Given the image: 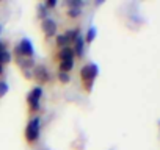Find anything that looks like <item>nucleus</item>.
I'll list each match as a JSON object with an SVG mask.
<instances>
[{"mask_svg":"<svg viewBox=\"0 0 160 150\" xmlns=\"http://www.w3.org/2000/svg\"><path fill=\"white\" fill-rule=\"evenodd\" d=\"M80 80H82V85H83V89L87 92H91L93 91V86H94V82L96 78L99 77V66L96 63H87L80 67Z\"/></svg>","mask_w":160,"mask_h":150,"instance_id":"f257e3e1","label":"nucleus"},{"mask_svg":"<svg viewBox=\"0 0 160 150\" xmlns=\"http://www.w3.org/2000/svg\"><path fill=\"white\" fill-rule=\"evenodd\" d=\"M42 120H41V116H32L30 120L27 122L25 125V130H24V138L27 141V144L30 145H35L39 138H41V130H42Z\"/></svg>","mask_w":160,"mask_h":150,"instance_id":"f03ea898","label":"nucleus"},{"mask_svg":"<svg viewBox=\"0 0 160 150\" xmlns=\"http://www.w3.org/2000/svg\"><path fill=\"white\" fill-rule=\"evenodd\" d=\"M42 94L44 89L42 86H33L28 92H27V105H28V111L32 116H36L41 111V100H42Z\"/></svg>","mask_w":160,"mask_h":150,"instance_id":"7ed1b4c3","label":"nucleus"},{"mask_svg":"<svg viewBox=\"0 0 160 150\" xmlns=\"http://www.w3.org/2000/svg\"><path fill=\"white\" fill-rule=\"evenodd\" d=\"M13 58L22 56V58H33L35 56V45L28 38H21V41L13 47Z\"/></svg>","mask_w":160,"mask_h":150,"instance_id":"20e7f679","label":"nucleus"},{"mask_svg":"<svg viewBox=\"0 0 160 150\" xmlns=\"http://www.w3.org/2000/svg\"><path fill=\"white\" fill-rule=\"evenodd\" d=\"M32 75H33V78L36 80L38 86H42V85H47L53 80L52 77V73L49 70V67L46 64H36L33 69H32Z\"/></svg>","mask_w":160,"mask_h":150,"instance_id":"39448f33","label":"nucleus"},{"mask_svg":"<svg viewBox=\"0 0 160 150\" xmlns=\"http://www.w3.org/2000/svg\"><path fill=\"white\" fill-rule=\"evenodd\" d=\"M41 30L44 33V36L49 39V38H55L58 35V24L52 19V17H47L44 21H41Z\"/></svg>","mask_w":160,"mask_h":150,"instance_id":"423d86ee","label":"nucleus"},{"mask_svg":"<svg viewBox=\"0 0 160 150\" xmlns=\"http://www.w3.org/2000/svg\"><path fill=\"white\" fill-rule=\"evenodd\" d=\"M71 47H72V50H74L75 58H82V56L85 55V47H87L85 39H83V35H80V36L71 44Z\"/></svg>","mask_w":160,"mask_h":150,"instance_id":"0eeeda50","label":"nucleus"},{"mask_svg":"<svg viewBox=\"0 0 160 150\" xmlns=\"http://www.w3.org/2000/svg\"><path fill=\"white\" fill-rule=\"evenodd\" d=\"M57 59H58V61H75V55H74L72 47L68 45V47L60 49L58 53H57Z\"/></svg>","mask_w":160,"mask_h":150,"instance_id":"6e6552de","label":"nucleus"},{"mask_svg":"<svg viewBox=\"0 0 160 150\" xmlns=\"http://www.w3.org/2000/svg\"><path fill=\"white\" fill-rule=\"evenodd\" d=\"M16 63H18V66H19L22 70H32V69L36 66V63H35V59H33V58H22V56H16Z\"/></svg>","mask_w":160,"mask_h":150,"instance_id":"1a4fd4ad","label":"nucleus"},{"mask_svg":"<svg viewBox=\"0 0 160 150\" xmlns=\"http://www.w3.org/2000/svg\"><path fill=\"white\" fill-rule=\"evenodd\" d=\"M96 36H98V28H96L94 25L88 27V28H87V33L83 35L85 44H91V42H93V41L96 39Z\"/></svg>","mask_w":160,"mask_h":150,"instance_id":"9d476101","label":"nucleus"},{"mask_svg":"<svg viewBox=\"0 0 160 150\" xmlns=\"http://www.w3.org/2000/svg\"><path fill=\"white\" fill-rule=\"evenodd\" d=\"M55 45H57V49L60 50V49H63V47L71 45V42H69V39H68V36H66L64 33H58V35L55 36Z\"/></svg>","mask_w":160,"mask_h":150,"instance_id":"9b49d317","label":"nucleus"},{"mask_svg":"<svg viewBox=\"0 0 160 150\" xmlns=\"http://www.w3.org/2000/svg\"><path fill=\"white\" fill-rule=\"evenodd\" d=\"M75 66V61H58V72H66L69 73Z\"/></svg>","mask_w":160,"mask_h":150,"instance_id":"f8f14e48","label":"nucleus"},{"mask_svg":"<svg viewBox=\"0 0 160 150\" xmlns=\"http://www.w3.org/2000/svg\"><path fill=\"white\" fill-rule=\"evenodd\" d=\"M36 16H38L41 21L50 17V16H49V10L44 7V3H38V5H36Z\"/></svg>","mask_w":160,"mask_h":150,"instance_id":"ddd939ff","label":"nucleus"},{"mask_svg":"<svg viewBox=\"0 0 160 150\" xmlns=\"http://www.w3.org/2000/svg\"><path fill=\"white\" fill-rule=\"evenodd\" d=\"M13 61V53L10 50H3V52H0V64L2 66H7Z\"/></svg>","mask_w":160,"mask_h":150,"instance_id":"4468645a","label":"nucleus"},{"mask_svg":"<svg viewBox=\"0 0 160 150\" xmlns=\"http://www.w3.org/2000/svg\"><path fill=\"white\" fill-rule=\"evenodd\" d=\"M64 35L68 36L69 42L72 44V42H74V41H75V39H77V38L80 36V35H82V33H80V28H78V27H75V28H69V30H68V31H66Z\"/></svg>","mask_w":160,"mask_h":150,"instance_id":"2eb2a0df","label":"nucleus"},{"mask_svg":"<svg viewBox=\"0 0 160 150\" xmlns=\"http://www.w3.org/2000/svg\"><path fill=\"white\" fill-rule=\"evenodd\" d=\"M66 16L69 19H78L80 16H82V10H78V8H68Z\"/></svg>","mask_w":160,"mask_h":150,"instance_id":"dca6fc26","label":"nucleus"},{"mask_svg":"<svg viewBox=\"0 0 160 150\" xmlns=\"http://www.w3.org/2000/svg\"><path fill=\"white\" fill-rule=\"evenodd\" d=\"M57 80L61 83V85H68L71 82V75L66 73V72H58L57 73Z\"/></svg>","mask_w":160,"mask_h":150,"instance_id":"f3484780","label":"nucleus"},{"mask_svg":"<svg viewBox=\"0 0 160 150\" xmlns=\"http://www.w3.org/2000/svg\"><path fill=\"white\" fill-rule=\"evenodd\" d=\"M10 92V85L5 80H0V99H3Z\"/></svg>","mask_w":160,"mask_h":150,"instance_id":"a211bd4d","label":"nucleus"},{"mask_svg":"<svg viewBox=\"0 0 160 150\" xmlns=\"http://www.w3.org/2000/svg\"><path fill=\"white\" fill-rule=\"evenodd\" d=\"M83 5H85V2H80V0H69V2H68V7L69 8H78V10H82Z\"/></svg>","mask_w":160,"mask_h":150,"instance_id":"6ab92c4d","label":"nucleus"},{"mask_svg":"<svg viewBox=\"0 0 160 150\" xmlns=\"http://www.w3.org/2000/svg\"><path fill=\"white\" fill-rule=\"evenodd\" d=\"M58 5V2H57V0H46V2H44V7L50 11V10H53L55 7Z\"/></svg>","mask_w":160,"mask_h":150,"instance_id":"aec40b11","label":"nucleus"},{"mask_svg":"<svg viewBox=\"0 0 160 150\" xmlns=\"http://www.w3.org/2000/svg\"><path fill=\"white\" fill-rule=\"evenodd\" d=\"M3 50H8V49H7V44L0 39V52H3Z\"/></svg>","mask_w":160,"mask_h":150,"instance_id":"412c9836","label":"nucleus"},{"mask_svg":"<svg viewBox=\"0 0 160 150\" xmlns=\"http://www.w3.org/2000/svg\"><path fill=\"white\" fill-rule=\"evenodd\" d=\"M3 73H5V66H2V64H0V77H2Z\"/></svg>","mask_w":160,"mask_h":150,"instance_id":"4be33fe9","label":"nucleus"},{"mask_svg":"<svg viewBox=\"0 0 160 150\" xmlns=\"http://www.w3.org/2000/svg\"><path fill=\"white\" fill-rule=\"evenodd\" d=\"M2 31H3V25L0 24V36H2Z\"/></svg>","mask_w":160,"mask_h":150,"instance_id":"5701e85b","label":"nucleus"}]
</instances>
